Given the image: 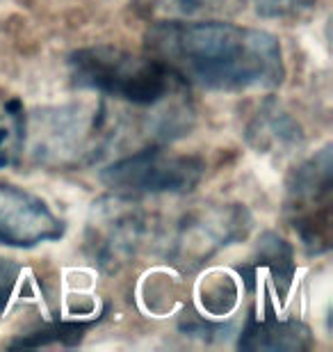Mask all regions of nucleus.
Segmentation results:
<instances>
[{
	"mask_svg": "<svg viewBox=\"0 0 333 352\" xmlns=\"http://www.w3.org/2000/svg\"><path fill=\"white\" fill-rule=\"evenodd\" d=\"M144 48L183 85L210 91L272 89L286 78L272 32L219 19L151 23Z\"/></svg>",
	"mask_w": 333,
	"mask_h": 352,
	"instance_id": "obj_1",
	"label": "nucleus"
},
{
	"mask_svg": "<svg viewBox=\"0 0 333 352\" xmlns=\"http://www.w3.org/2000/svg\"><path fill=\"white\" fill-rule=\"evenodd\" d=\"M69 69L76 87L137 108H153L165 103L183 85L148 53L135 55L110 44L71 53Z\"/></svg>",
	"mask_w": 333,
	"mask_h": 352,
	"instance_id": "obj_2",
	"label": "nucleus"
},
{
	"mask_svg": "<svg viewBox=\"0 0 333 352\" xmlns=\"http://www.w3.org/2000/svg\"><path fill=\"white\" fill-rule=\"evenodd\" d=\"M203 174L205 163L199 156L148 146L108 165L101 181L126 195H183L199 186Z\"/></svg>",
	"mask_w": 333,
	"mask_h": 352,
	"instance_id": "obj_3",
	"label": "nucleus"
},
{
	"mask_svg": "<svg viewBox=\"0 0 333 352\" xmlns=\"http://www.w3.org/2000/svg\"><path fill=\"white\" fill-rule=\"evenodd\" d=\"M331 146L297 165L286 183V217L310 254L331 245Z\"/></svg>",
	"mask_w": 333,
	"mask_h": 352,
	"instance_id": "obj_4",
	"label": "nucleus"
},
{
	"mask_svg": "<svg viewBox=\"0 0 333 352\" xmlns=\"http://www.w3.org/2000/svg\"><path fill=\"white\" fill-rule=\"evenodd\" d=\"M62 236L65 222L41 197L0 183V243L7 248L30 250L41 243L60 241Z\"/></svg>",
	"mask_w": 333,
	"mask_h": 352,
	"instance_id": "obj_5",
	"label": "nucleus"
},
{
	"mask_svg": "<svg viewBox=\"0 0 333 352\" xmlns=\"http://www.w3.org/2000/svg\"><path fill=\"white\" fill-rule=\"evenodd\" d=\"M240 350H308L310 329L299 320H279L274 316H251L240 334Z\"/></svg>",
	"mask_w": 333,
	"mask_h": 352,
	"instance_id": "obj_6",
	"label": "nucleus"
},
{
	"mask_svg": "<svg viewBox=\"0 0 333 352\" xmlns=\"http://www.w3.org/2000/svg\"><path fill=\"white\" fill-rule=\"evenodd\" d=\"M238 0H133L135 12L148 23L160 21H196L215 19L236 10Z\"/></svg>",
	"mask_w": 333,
	"mask_h": 352,
	"instance_id": "obj_7",
	"label": "nucleus"
},
{
	"mask_svg": "<svg viewBox=\"0 0 333 352\" xmlns=\"http://www.w3.org/2000/svg\"><path fill=\"white\" fill-rule=\"evenodd\" d=\"M246 138L256 149H290L301 142V129L286 112L267 105L246 129Z\"/></svg>",
	"mask_w": 333,
	"mask_h": 352,
	"instance_id": "obj_8",
	"label": "nucleus"
},
{
	"mask_svg": "<svg viewBox=\"0 0 333 352\" xmlns=\"http://www.w3.org/2000/svg\"><path fill=\"white\" fill-rule=\"evenodd\" d=\"M89 327V322H58V325L46 327L44 332L30 334V339L14 341L12 348H39L51 341H60L62 346H73L82 339V332Z\"/></svg>",
	"mask_w": 333,
	"mask_h": 352,
	"instance_id": "obj_9",
	"label": "nucleus"
},
{
	"mask_svg": "<svg viewBox=\"0 0 333 352\" xmlns=\"http://www.w3.org/2000/svg\"><path fill=\"white\" fill-rule=\"evenodd\" d=\"M258 14L272 19H283V16H297L299 12L308 10L315 0H251Z\"/></svg>",
	"mask_w": 333,
	"mask_h": 352,
	"instance_id": "obj_10",
	"label": "nucleus"
},
{
	"mask_svg": "<svg viewBox=\"0 0 333 352\" xmlns=\"http://www.w3.org/2000/svg\"><path fill=\"white\" fill-rule=\"evenodd\" d=\"M19 265L7 261V258H0V314L5 311L7 305H10L12 295H14V286H16L19 279Z\"/></svg>",
	"mask_w": 333,
	"mask_h": 352,
	"instance_id": "obj_11",
	"label": "nucleus"
}]
</instances>
